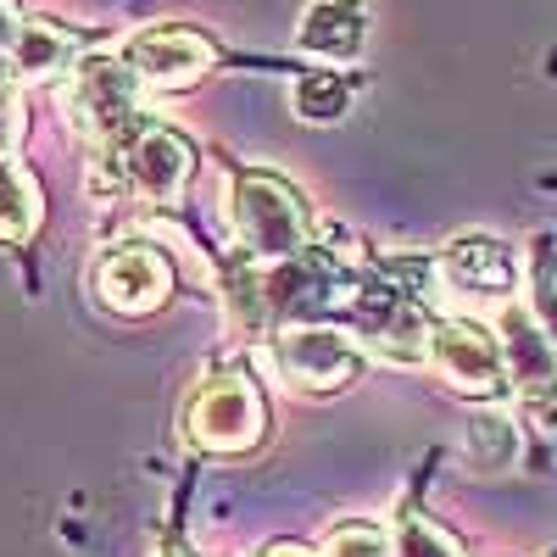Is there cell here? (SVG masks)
<instances>
[{
  "instance_id": "obj_1",
  "label": "cell",
  "mask_w": 557,
  "mask_h": 557,
  "mask_svg": "<svg viewBox=\"0 0 557 557\" xmlns=\"http://www.w3.org/2000/svg\"><path fill=\"white\" fill-rule=\"evenodd\" d=\"M228 223L246 257L262 262H290L312 246V212L296 184L278 173H240L228 190Z\"/></svg>"
},
{
  "instance_id": "obj_2",
  "label": "cell",
  "mask_w": 557,
  "mask_h": 557,
  "mask_svg": "<svg viewBox=\"0 0 557 557\" xmlns=\"http://www.w3.org/2000/svg\"><path fill=\"white\" fill-rule=\"evenodd\" d=\"M268 435V407L251 374H212L184 401V441L207 457H240Z\"/></svg>"
},
{
  "instance_id": "obj_3",
  "label": "cell",
  "mask_w": 557,
  "mask_h": 557,
  "mask_svg": "<svg viewBox=\"0 0 557 557\" xmlns=\"http://www.w3.org/2000/svg\"><path fill=\"white\" fill-rule=\"evenodd\" d=\"M173 257L151 240H117L89 262V290L117 318H151L173 296Z\"/></svg>"
},
{
  "instance_id": "obj_4",
  "label": "cell",
  "mask_w": 557,
  "mask_h": 557,
  "mask_svg": "<svg viewBox=\"0 0 557 557\" xmlns=\"http://www.w3.org/2000/svg\"><path fill=\"white\" fill-rule=\"evenodd\" d=\"M139 73L123 57H89L73 67V84L62 89V112L89 139H117L139 117Z\"/></svg>"
},
{
  "instance_id": "obj_5",
  "label": "cell",
  "mask_w": 557,
  "mask_h": 557,
  "mask_svg": "<svg viewBox=\"0 0 557 557\" xmlns=\"http://www.w3.org/2000/svg\"><path fill=\"white\" fill-rule=\"evenodd\" d=\"M268 357L278 380L312 396H330L357 380V341L351 330H335V323H290V330L273 335Z\"/></svg>"
},
{
  "instance_id": "obj_6",
  "label": "cell",
  "mask_w": 557,
  "mask_h": 557,
  "mask_svg": "<svg viewBox=\"0 0 557 557\" xmlns=\"http://www.w3.org/2000/svg\"><path fill=\"white\" fill-rule=\"evenodd\" d=\"M123 62L146 89H190L218 67V45L190 23H151L123 45Z\"/></svg>"
},
{
  "instance_id": "obj_7",
  "label": "cell",
  "mask_w": 557,
  "mask_h": 557,
  "mask_svg": "<svg viewBox=\"0 0 557 557\" xmlns=\"http://www.w3.org/2000/svg\"><path fill=\"white\" fill-rule=\"evenodd\" d=\"M430 362H435V374L462 391V396H474V401H491L502 396L507 385V357H502V341L485 330V323L474 318H446L435 323V341H430Z\"/></svg>"
},
{
  "instance_id": "obj_8",
  "label": "cell",
  "mask_w": 557,
  "mask_h": 557,
  "mask_svg": "<svg viewBox=\"0 0 557 557\" xmlns=\"http://www.w3.org/2000/svg\"><path fill=\"white\" fill-rule=\"evenodd\" d=\"M123 173H128V190L139 201H178L184 184L196 173V146L168 123H139L134 139L123 146Z\"/></svg>"
},
{
  "instance_id": "obj_9",
  "label": "cell",
  "mask_w": 557,
  "mask_h": 557,
  "mask_svg": "<svg viewBox=\"0 0 557 557\" xmlns=\"http://www.w3.org/2000/svg\"><path fill=\"white\" fill-rule=\"evenodd\" d=\"M441 278L457 296H507L519 285V257L496 235H457L441 251Z\"/></svg>"
},
{
  "instance_id": "obj_10",
  "label": "cell",
  "mask_w": 557,
  "mask_h": 557,
  "mask_svg": "<svg viewBox=\"0 0 557 557\" xmlns=\"http://www.w3.org/2000/svg\"><path fill=\"white\" fill-rule=\"evenodd\" d=\"M78 51H84V39H78L67 23L23 17V28H17V39H12V57H7V78H17V84H45V78L78 67Z\"/></svg>"
},
{
  "instance_id": "obj_11",
  "label": "cell",
  "mask_w": 557,
  "mask_h": 557,
  "mask_svg": "<svg viewBox=\"0 0 557 557\" xmlns=\"http://www.w3.org/2000/svg\"><path fill=\"white\" fill-rule=\"evenodd\" d=\"M496 341L507 357V380L524 385V391H546L557 385V346L546 341V330L535 323L530 307H507L496 318Z\"/></svg>"
},
{
  "instance_id": "obj_12",
  "label": "cell",
  "mask_w": 557,
  "mask_h": 557,
  "mask_svg": "<svg viewBox=\"0 0 557 557\" xmlns=\"http://www.w3.org/2000/svg\"><path fill=\"white\" fill-rule=\"evenodd\" d=\"M362 34H368L362 0H312L296 28V51L323 62H351L362 51Z\"/></svg>"
},
{
  "instance_id": "obj_13",
  "label": "cell",
  "mask_w": 557,
  "mask_h": 557,
  "mask_svg": "<svg viewBox=\"0 0 557 557\" xmlns=\"http://www.w3.org/2000/svg\"><path fill=\"white\" fill-rule=\"evenodd\" d=\"M39 228V190L28 168L12 162V151H0V240H28Z\"/></svg>"
},
{
  "instance_id": "obj_14",
  "label": "cell",
  "mask_w": 557,
  "mask_h": 557,
  "mask_svg": "<svg viewBox=\"0 0 557 557\" xmlns=\"http://www.w3.org/2000/svg\"><path fill=\"white\" fill-rule=\"evenodd\" d=\"M462 446H469L474 469H507V462L519 457V430H513V418H507V412H480V418H469Z\"/></svg>"
},
{
  "instance_id": "obj_15",
  "label": "cell",
  "mask_w": 557,
  "mask_h": 557,
  "mask_svg": "<svg viewBox=\"0 0 557 557\" xmlns=\"http://www.w3.org/2000/svg\"><path fill=\"white\" fill-rule=\"evenodd\" d=\"M346 107H351V84H346L335 67L296 78V112H301L307 123H335Z\"/></svg>"
},
{
  "instance_id": "obj_16",
  "label": "cell",
  "mask_w": 557,
  "mask_h": 557,
  "mask_svg": "<svg viewBox=\"0 0 557 557\" xmlns=\"http://www.w3.org/2000/svg\"><path fill=\"white\" fill-rule=\"evenodd\" d=\"M323 557H396V541H385L380 524L351 519V524H335V530H330V541H323Z\"/></svg>"
},
{
  "instance_id": "obj_17",
  "label": "cell",
  "mask_w": 557,
  "mask_h": 557,
  "mask_svg": "<svg viewBox=\"0 0 557 557\" xmlns=\"http://www.w3.org/2000/svg\"><path fill=\"white\" fill-rule=\"evenodd\" d=\"M530 312H535V323L546 330V341L557 346V257L546 246L530 262Z\"/></svg>"
},
{
  "instance_id": "obj_18",
  "label": "cell",
  "mask_w": 557,
  "mask_h": 557,
  "mask_svg": "<svg viewBox=\"0 0 557 557\" xmlns=\"http://www.w3.org/2000/svg\"><path fill=\"white\" fill-rule=\"evenodd\" d=\"M396 557H462V546L441 530V524H430V519H401V530H396Z\"/></svg>"
},
{
  "instance_id": "obj_19",
  "label": "cell",
  "mask_w": 557,
  "mask_h": 557,
  "mask_svg": "<svg viewBox=\"0 0 557 557\" xmlns=\"http://www.w3.org/2000/svg\"><path fill=\"white\" fill-rule=\"evenodd\" d=\"M17 28H23V17L12 12V0H0V67H7V57H12V39H17Z\"/></svg>"
},
{
  "instance_id": "obj_20",
  "label": "cell",
  "mask_w": 557,
  "mask_h": 557,
  "mask_svg": "<svg viewBox=\"0 0 557 557\" xmlns=\"http://www.w3.org/2000/svg\"><path fill=\"white\" fill-rule=\"evenodd\" d=\"M262 557H318V552H307V546H296V541H278V546H268Z\"/></svg>"
}]
</instances>
